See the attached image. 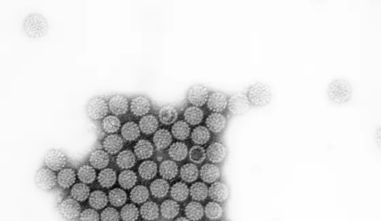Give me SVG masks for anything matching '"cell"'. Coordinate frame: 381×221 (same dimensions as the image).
I'll use <instances>...</instances> for the list:
<instances>
[{
    "label": "cell",
    "instance_id": "1",
    "mask_svg": "<svg viewBox=\"0 0 381 221\" xmlns=\"http://www.w3.org/2000/svg\"><path fill=\"white\" fill-rule=\"evenodd\" d=\"M23 29L29 38H40L47 34L49 23L47 18L38 13H32L25 16L23 20Z\"/></svg>",
    "mask_w": 381,
    "mask_h": 221
},
{
    "label": "cell",
    "instance_id": "2",
    "mask_svg": "<svg viewBox=\"0 0 381 221\" xmlns=\"http://www.w3.org/2000/svg\"><path fill=\"white\" fill-rule=\"evenodd\" d=\"M327 95L332 103L343 105L350 100L352 96V87L346 80L335 79L327 87Z\"/></svg>",
    "mask_w": 381,
    "mask_h": 221
},
{
    "label": "cell",
    "instance_id": "3",
    "mask_svg": "<svg viewBox=\"0 0 381 221\" xmlns=\"http://www.w3.org/2000/svg\"><path fill=\"white\" fill-rule=\"evenodd\" d=\"M272 92L270 87L262 83H257L249 89L247 98L251 105L257 107H264L271 101Z\"/></svg>",
    "mask_w": 381,
    "mask_h": 221
},
{
    "label": "cell",
    "instance_id": "4",
    "mask_svg": "<svg viewBox=\"0 0 381 221\" xmlns=\"http://www.w3.org/2000/svg\"><path fill=\"white\" fill-rule=\"evenodd\" d=\"M251 107L250 102L248 99L247 95L238 93L233 95L228 99L227 108L229 111L234 115H241L245 114Z\"/></svg>",
    "mask_w": 381,
    "mask_h": 221
},
{
    "label": "cell",
    "instance_id": "5",
    "mask_svg": "<svg viewBox=\"0 0 381 221\" xmlns=\"http://www.w3.org/2000/svg\"><path fill=\"white\" fill-rule=\"evenodd\" d=\"M108 104L101 98H94L89 102L87 110L89 116L93 120L102 119L108 114Z\"/></svg>",
    "mask_w": 381,
    "mask_h": 221
},
{
    "label": "cell",
    "instance_id": "6",
    "mask_svg": "<svg viewBox=\"0 0 381 221\" xmlns=\"http://www.w3.org/2000/svg\"><path fill=\"white\" fill-rule=\"evenodd\" d=\"M67 161V157L64 152L57 149L48 152L44 159L46 166L53 171L62 170L66 166Z\"/></svg>",
    "mask_w": 381,
    "mask_h": 221
},
{
    "label": "cell",
    "instance_id": "7",
    "mask_svg": "<svg viewBox=\"0 0 381 221\" xmlns=\"http://www.w3.org/2000/svg\"><path fill=\"white\" fill-rule=\"evenodd\" d=\"M36 182L40 189L51 190L56 185L57 176L49 168H41L37 172Z\"/></svg>",
    "mask_w": 381,
    "mask_h": 221
},
{
    "label": "cell",
    "instance_id": "8",
    "mask_svg": "<svg viewBox=\"0 0 381 221\" xmlns=\"http://www.w3.org/2000/svg\"><path fill=\"white\" fill-rule=\"evenodd\" d=\"M60 213L68 220H75L80 217V204L74 198H68L63 200L60 206Z\"/></svg>",
    "mask_w": 381,
    "mask_h": 221
},
{
    "label": "cell",
    "instance_id": "9",
    "mask_svg": "<svg viewBox=\"0 0 381 221\" xmlns=\"http://www.w3.org/2000/svg\"><path fill=\"white\" fill-rule=\"evenodd\" d=\"M208 90L205 87L196 85L189 90L188 98L189 102L194 107H200L208 101Z\"/></svg>",
    "mask_w": 381,
    "mask_h": 221
},
{
    "label": "cell",
    "instance_id": "10",
    "mask_svg": "<svg viewBox=\"0 0 381 221\" xmlns=\"http://www.w3.org/2000/svg\"><path fill=\"white\" fill-rule=\"evenodd\" d=\"M208 196L218 203L225 202L229 196L228 185L223 181L215 182L208 189Z\"/></svg>",
    "mask_w": 381,
    "mask_h": 221
},
{
    "label": "cell",
    "instance_id": "11",
    "mask_svg": "<svg viewBox=\"0 0 381 221\" xmlns=\"http://www.w3.org/2000/svg\"><path fill=\"white\" fill-rule=\"evenodd\" d=\"M228 104V98L225 94L214 92L209 96L207 105L210 110L214 112L220 113L225 110Z\"/></svg>",
    "mask_w": 381,
    "mask_h": 221
},
{
    "label": "cell",
    "instance_id": "12",
    "mask_svg": "<svg viewBox=\"0 0 381 221\" xmlns=\"http://www.w3.org/2000/svg\"><path fill=\"white\" fill-rule=\"evenodd\" d=\"M227 156V149L223 144L215 142L209 145L206 150V157L213 163H220L225 160Z\"/></svg>",
    "mask_w": 381,
    "mask_h": 221
},
{
    "label": "cell",
    "instance_id": "13",
    "mask_svg": "<svg viewBox=\"0 0 381 221\" xmlns=\"http://www.w3.org/2000/svg\"><path fill=\"white\" fill-rule=\"evenodd\" d=\"M109 110L115 115L126 114L129 109V102L126 97L122 95H115L109 100Z\"/></svg>",
    "mask_w": 381,
    "mask_h": 221
},
{
    "label": "cell",
    "instance_id": "14",
    "mask_svg": "<svg viewBox=\"0 0 381 221\" xmlns=\"http://www.w3.org/2000/svg\"><path fill=\"white\" fill-rule=\"evenodd\" d=\"M151 102L144 96L135 97L131 102V111L135 116H142L147 114L151 110Z\"/></svg>",
    "mask_w": 381,
    "mask_h": 221
},
{
    "label": "cell",
    "instance_id": "15",
    "mask_svg": "<svg viewBox=\"0 0 381 221\" xmlns=\"http://www.w3.org/2000/svg\"><path fill=\"white\" fill-rule=\"evenodd\" d=\"M208 129L213 133L221 132L226 127L227 118L221 113L213 112L209 115L206 120Z\"/></svg>",
    "mask_w": 381,
    "mask_h": 221
},
{
    "label": "cell",
    "instance_id": "16",
    "mask_svg": "<svg viewBox=\"0 0 381 221\" xmlns=\"http://www.w3.org/2000/svg\"><path fill=\"white\" fill-rule=\"evenodd\" d=\"M123 146V138L117 134L109 135L103 141V147L105 151L110 155H115L119 153Z\"/></svg>",
    "mask_w": 381,
    "mask_h": 221
},
{
    "label": "cell",
    "instance_id": "17",
    "mask_svg": "<svg viewBox=\"0 0 381 221\" xmlns=\"http://www.w3.org/2000/svg\"><path fill=\"white\" fill-rule=\"evenodd\" d=\"M200 177L207 183H215L221 177V171L216 165L207 163L201 167Z\"/></svg>",
    "mask_w": 381,
    "mask_h": 221
},
{
    "label": "cell",
    "instance_id": "18",
    "mask_svg": "<svg viewBox=\"0 0 381 221\" xmlns=\"http://www.w3.org/2000/svg\"><path fill=\"white\" fill-rule=\"evenodd\" d=\"M110 157L108 153L103 150H95L90 156V161L94 168L103 169L108 166L110 163Z\"/></svg>",
    "mask_w": 381,
    "mask_h": 221
},
{
    "label": "cell",
    "instance_id": "19",
    "mask_svg": "<svg viewBox=\"0 0 381 221\" xmlns=\"http://www.w3.org/2000/svg\"><path fill=\"white\" fill-rule=\"evenodd\" d=\"M173 141L171 133L167 129H162L155 132L153 143L157 150H164L168 148Z\"/></svg>",
    "mask_w": 381,
    "mask_h": 221
},
{
    "label": "cell",
    "instance_id": "20",
    "mask_svg": "<svg viewBox=\"0 0 381 221\" xmlns=\"http://www.w3.org/2000/svg\"><path fill=\"white\" fill-rule=\"evenodd\" d=\"M179 212H180L179 204L173 200H166L161 205V215L167 220L175 219L179 215Z\"/></svg>",
    "mask_w": 381,
    "mask_h": 221
},
{
    "label": "cell",
    "instance_id": "21",
    "mask_svg": "<svg viewBox=\"0 0 381 221\" xmlns=\"http://www.w3.org/2000/svg\"><path fill=\"white\" fill-rule=\"evenodd\" d=\"M178 118V111L173 106H165L159 111V118L162 123L169 125L174 123Z\"/></svg>",
    "mask_w": 381,
    "mask_h": 221
},
{
    "label": "cell",
    "instance_id": "22",
    "mask_svg": "<svg viewBox=\"0 0 381 221\" xmlns=\"http://www.w3.org/2000/svg\"><path fill=\"white\" fill-rule=\"evenodd\" d=\"M154 152L152 143L149 140H140L134 146V153L136 157L140 159H146L151 157Z\"/></svg>",
    "mask_w": 381,
    "mask_h": 221
},
{
    "label": "cell",
    "instance_id": "23",
    "mask_svg": "<svg viewBox=\"0 0 381 221\" xmlns=\"http://www.w3.org/2000/svg\"><path fill=\"white\" fill-rule=\"evenodd\" d=\"M179 167L175 161L166 160L161 163L160 174L164 179L173 180L177 176Z\"/></svg>",
    "mask_w": 381,
    "mask_h": 221
},
{
    "label": "cell",
    "instance_id": "24",
    "mask_svg": "<svg viewBox=\"0 0 381 221\" xmlns=\"http://www.w3.org/2000/svg\"><path fill=\"white\" fill-rule=\"evenodd\" d=\"M158 127V120L153 115H146L139 122L140 129L145 134H152L157 131Z\"/></svg>",
    "mask_w": 381,
    "mask_h": 221
},
{
    "label": "cell",
    "instance_id": "25",
    "mask_svg": "<svg viewBox=\"0 0 381 221\" xmlns=\"http://www.w3.org/2000/svg\"><path fill=\"white\" fill-rule=\"evenodd\" d=\"M140 215L145 220L154 221L160 216V209L155 202H145L140 208Z\"/></svg>",
    "mask_w": 381,
    "mask_h": 221
},
{
    "label": "cell",
    "instance_id": "26",
    "mask_svg": "<svg viewBox=\"0 0 381 221\" xmlns=\"http://www.w3.org/2000/svg\"><path fill=\"white\" fill-rule=\"evenodd\" d=\"M170 190V185L166 180L157 179L150 186V191L153 197L163 198L167 196Z\"/></svg>",
    "mask_w": 381,
    "mask_h": 221
},
{
    "label": "cell",
    "instance_id": "27",
    "mask_svg": "<svg viewBox=\"0 0 381 221\" xmlns=\"http://www.w3.org/2000/svg\"><path fill=\"white\" fill-rule=\"evenodd\" d=\"M168 154L175 161H181L186 159L188 155V148L186 144L181 142L174 143L171 145Z\"/></svg>",
    "mask_w": 381,
    "mask_h": 221
},
{
    "label": "cell",
    "instance_id": "28",
    "mask_svg": "<svg viewBox=\"0 0 381 221\" xmlns=\"http://www.w3.org/2000/svg\"><path fill=\"white\" fill-rule=\"evenodd\" d=\"M185 119L188 123L191 125H198L202 121L203 118V112L202 110L199 107H188L184 113Z\"/></svg>",
    "mask_w": 381,
    "mask_h": 221
},
{
    "label": "cell",
    "instance_id": "29",
    "mask_svg": "<svg viewBox=\"0 0 381 221\" xmlns=\"http://www.w3.org/2000/svg\"><path fill=\"white\" fill-rule=\"evenodd\" d=\"M75 181V172L71 168L63 169L57 175V183L62 188H70Z\"/></svg>",
    "mask_w": 381,
    "mask_h": 221
},
{
    "label": "cell",
    "instance_id": "30",
    "mask_svg": "<svg viewBox=\"0 0 381 221\" xmlns=\"http://www.w3.org/2000/svg\"><path fill=\"white\" fill-rule=\"evenodd\" d=\"M116 164L122 169L132 168L136 163V156L129 150L121 151L116 157Z\"/></svg>",
    "mask_w": 381,
    "mask_h": 221
},
{
    "label": "cell",
    "instance_id": "31",
    "mask_svg": "<svg viewBox=\"0 0 381 221\" xmlns=\"http://www.w3.org/2000/svg\"><path fill=\"white\" fill-rule=\"evenodd\" d=\"M140 129L136 122L129 121L124 124L121 128V135L127 141L136 140L140 136Z\"/></svg>",
    "mask_w": 381,
    "mask_h": 221
},
{
    "label": "cell",
    "instance_id": "32",
    "mask_svg": "<svg viewBox=\"0 0 381 221\" xmlns=\"http://www.w3.org/2000/svg\"><path fill=\"white\" fill-rule=\"evenodd\" d=\"M186 215L190 220L196 221L200 220L204 214L202 205L199 202H191L187 205Z\"/></svg>",
    "mask_w": 381,
    "mask_h": 221
},
{
    "label": "cell",
    "instance_id": "33",
    "mask_svg": "<svg viewBox=\"0 0 381 221\" xmlns=\"http://www.w3.org/2000/svg\"><path fill=\"white\" fill-rule=\"evenodd\" d=\"M190 189L186 183L179 182L172 187L170 195L177 202H183L188 199L190 195Z\"/></svg>",
    "mask_w": 381,
    "mask_h": 221
},
{
    "label": "cell",
    "instance_id": "34",
    "mask_svg": "<svg viewBox=\"0 0 381 221\" xmlns=\"http://www.w3.org/2000/svg\"><path fill=\"white\" fill-rule=\"evenodd\" d=\"M181 177L187 183H192L197 179L199 170L193 163H187L181 168Z\"/></svg>",
    "mask_w": 381,
    "mask_h": 221
},
{
    "label": "cell",
    "instance_id": "35",
    "mask_svg": "<svg viewBox=\"0 0 381 221\" xmlns=\"http://www.w3.org/2000/svg\"><path fill=\"white\" fill-rule=\"evenodd\" d=\"M140 176L144 180H151L157 172V165L153 161H145L140 165L138 168Z\"/></svg>",
    "mask_w": 381,
    "mask_h": 221
},
{
    "label": "cell",
    "instance_id": "36",
    "mask_svg": "<svg viewBox=\"0 0 381 221\" xmlns=\"http://www.w3.org/2000/svg\"><path fill=\"white\" fill-rule=\"evenodd\" d=\"M116 174L110 168L104 169L101 171L98 176V182L103 188H110L115 184Z\"/></svg>",
    "mask_w": 381,
    "mask_h": 221
},
{
    "label": "cell",
    "instance_id": "37",
    "mask_svg": "<svg viewBox=\"0 0 381 221\" xmlns=\"http://www.w3.org/2000/svg\"><path fill=\"white\" fill-rule=\"evenodd\" d=\"M172 133L178 140H186L190 135V125L184 120H179L176 122L172 127Z\"/></svg>",
    "mask_w": 381,
    "mask_h": 221
},
{
    "label": "cell",
    "instance_id": "38",
    "mask_svg": "<svg viewBox=\"0 0 381 221\" xmlns=\"http://www.w3.org/2000/svg\"><path fill=\"white\" fill-rule=\"evenodd\" d=\"M90 206L94 209H103L108 204V200L106 193L101 191H95L90 196Z\"/></svg>",
    "mask_w": 381,
    "mask_h": 221
},
{
    "label": "cell",
    "instance_id": "39",
    "mask_svg": "<svg viewBox=\"0 0 381 221\" xmlns=\"http://www.w3.org/2000/svg\"><path fill=\"white\" fill-rule=\"evenodd\" d=\"M190 196L195 201H203L208 196V188L201 182L194 183L190 189Z\"/></svg>",
    "mask_w": 381,
    "mask_h": 221
},
{
    "label": "cell",
    "instance_id": "40",
    "mask_svg": "<svg viewBox=\"0 0 381 221\" xmlns=\"http://www.w3.org/2000/svg\"><path fill=\"white\" fill-rule=\"evenodd\" d=\"M149 198V189L144 185H138L131 191L130 198L134 203L141 204L145 203Z\"/></svg>",
    "mask_w": 381,
    "mask_h": 221
},
{
    "label": "cell",
    "instance_id": "41",
    "mask_svg": "<svg viewBox=\"0 0 381 221\" xmlns=\"http://www.w3.org/2000/svg\"><path fill=\"white\" fill-rule=\"evenodd\" d=\"M205 215L207 218L212 221L219 220L223 216V207L221 204L216 202H209L205 207Z\"/></svg>",
    "mask_w": 381,
    "mask_h": 221
},
{
    "label": "cell",
    "instance_id": "42",
    "mask_svg": "<svg viewBox=\"0 0 381 221\" xmlns=\"http://www.w3.org/2000/svg\"><path fill=\"white\" fill-rule=\"evenodd\" d=\"M71 196L78 202H84L90 196V189L83 183H77L72 187Z\"/></svg>",
    "mask_w": 381,
    "mask_h": 221
},
{
    "label": "cell",
    "instance_id": "43",
    "mask_svg": "<svg viewBox=\"0 0 381 221\" xmlns=\"http://www.w3.org/2000/svg\"><path fill=\"white\" fill-rule=\"evenodd\" d=\"M210 138V133L208 129L203 126H199L193 129L191 133V139L194 143L203 145L208 142Z\"/></svg>",
    "mask_w": 381,
    "mask_h": 221
},
{
    "label": "cell",
    "instance_id": "44",
    "mask_svg": "<svg viewBox=\"0 0 381 221\" xmlns=\"http://www.w3.org/2000/svg\"><path fill=\"white\" fill-rule=\"evenodd\" d=\"M137 176L136 173L131 170L123 171L119 176V183L123 189H129L132 188L136 184Z\"/></svg>",
    "mask_w": 381,
    "mask_h": 221
},
{
    "label": "cell",
    "instance_id": "45",
    "mask_svg": "<svg viewBox=\"0 0 381 221\" xmlns=\"http://www.w3.org/2000/svg\"><path fill=\"white\" fill-rule=\"evenodd\" d=\"M121 127V121L115 116H108L105 117L102 121V129L105 133L109 134H114L119 131Z\"/></svg>",
    "mask_w": 381,
    "mask_h": 221
},
{
    "label": "cell",
    "instance_id": "46",
    "mask_svg": "<svg viewBox=\"0 0 381 221\" xmlns=\"http://www.w3.org/2000/svg\"><path fill=\"white\" fill-rule=\"evenodd\" d=\"M78 176L83 183H92L95 181L96 178L95 170L90 165H84L78 171Z\"/></svg>",
    "mask_w": 381,
    "mask_h": 221
},
{
    "label": "cell",
    "instance_id": "47",
    "mask_svg": "<svg viewBox=\"0 0 381 221\" xmlns=\"http://www.w3.org/2000/svg\"><path fill=\"white\" fill-rule=\"evenodd\" d=\"M127 193L121 189H112L109 193V201L115 207H120L124 205L127 201Z\"/></svg>",
    "mask_w": 381,
    "mask_h": 221
},
{
    "label": "cell",
    "instance_id": "48",
    "mask_svg": "<svg viewBox=\"0 0 381 221\" xmlns=\"http://www.w3.org/2000/svg\"><path fill=\"white\" fill-rule=\"evenodd\" d=\"M139 210L134 204H129L121 209V217L123 221H136L139 217Z\"/></svg>",
    "mask_w": 381,
    "mask_h": 221
},
{
    "label": "cell",
    "instance_id": "49",
    "mask_svg": "<svg viewBox=\"0 0 381 221\" xmlns=\"http://www.w3.org/2000/svg\"><path fill=\"white\" fill-rule=\"evenodd\" d=\"M206 158V151L202 146H193L190 148V159L193 163H202Z\"/></svg>",
    "mask_w": 381,
    "mask_h": 221
},
{
    "label": "cell",
    "instance_id": "50",
    "mask_svg": "<svg viewBox=\"0 0 381 221\" xmlns=\"http://www.w3.org/2000/svg\"><path fill=\"white\" fill-rule=\"evenodd\" d=\"M101 221H119V212L114 208H107L101 214Z\"/></svg>",
    "mask_w": 381,
    "mask_h": 221
},
{
    "label": "cell",
    "instance_id": "51",
    "mask_svg": "<svg viewBox=\"0 0 381 221\" xmlns=\"http://www.w3.org/2000/svg\"><path fill=\"white\" fill-rule=\"evenodd\" d=\"M80 221H99V214L95 210H85L81 213Z\"/></svg>",
    "mask_w": 381,
    "mask_h": 221
},
{
    "label": "cell",
    "instance_id": "52",
    "mask_svg": "<svg viewBox=\"0 0 381 221\" xmlns=\"http://www.w3.org/2000/svg\"><path fill=\"white\" fill-rule=\"evenodd\" d=\"M175 221H190V219L186 218V217H180V218H178L177 219H176Z\"/></svg>",
    "mask_w": 381,
    "mask_h": 221
},
{
    "label": "cell",
    "instance_id": "53",
    "mask_svg": "<svg viewBox=\"0 0 381 221\" xmlns=\"http://www.w3.org/2000/svg\"><path fill=\"white\" fill-rule=\"evenodd\" d=\"M227 221V220H221V221Z\"/></svg>",
    "mask_w": 381,
    "mask_h": 221
},
{
    "label": "cell",
    "instance_id": "54",
    "mask_svg": "<svg viewBox=\"0 0 381 221\" xmlns=\"http://www.w3.org/2000/svg\"></svg>",
    "mask_w": 381,
    "mask_h": 221
}]
</instances>
